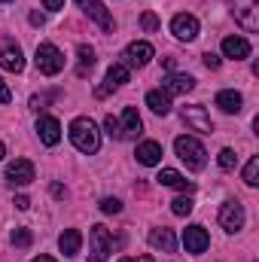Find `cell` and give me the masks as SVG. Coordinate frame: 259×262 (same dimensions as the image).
<instances>
[{
  "instance_id": "cell-1",
  "label": "cell",
  "mask_w": 259,
  "mask_h": 262,
  "mask_svg": "<svg viewBox=\"0 0 259 262\" xmlns=\"http://www.w3.org/2000/svg\"><path fill=\"white\" fill-rule=\"evenodd\" d=\"M70 140L85 156H92V152L101 149V131H98V125L92 119H85V116H79V119L70 122Z\"/></svg>"
},
{
  "instance_id": "cell-2",
  "label": "cell",
  "mask_w": 259,
  "mask_h": 262,
  "mask_svg": "<svg viewBox=\"0 0 259 262\" xmlns=\"http://www.w3.org/2000/svg\"><path fill=\"white\" fill-rule=\"evenodd\" d=\"M174 149H177L180 162H186V168H192V171H201V168L207 165V149H204V143L195 140V137H189V134L177 137V140H174Z\"/></svg>"
},
{
  "instance_id": "cell-3",
  "label": "cell",
  "mask_w": 259,
  "mask_h": 262,
  "mask_svg": "<svg viewBox=\"0 0 259 262\" xmlns=\"http://www.w3.org/2000/svg\"><path fill=\"white\" fill-rule=\"evenodd\" d=\"M34 61H37V70H40L43 76H55V73L64 70V55H61V49H58L55 43H40Z\"/></svg>"
},
{
  "instance_id": "cell-4",
  "label": "cell",
  "mask_w": 259,
  "mask_h": 262,
  "mask_svg": "<svg viewBox=\"0 0 259 262\" xmlns=\"http://www.w3.org/2000/svg\"><path fill=\"white\" fill-rule=\"evenodd\" d=\"M235 21L244 31H259V0H235Z\"/></svg>"
},
{
  "instance_id": "cell-5",
  "label": "cell",
  "mask_w": 259,
  "mask_h": 262,
  "mask_svg": "<svg viewBox=\"0 0 259 262\" xmlns=\"http://www.w3.org/2000/svg\"><path fill=\"white\" fill-rule=\"evenodd\" d=\"M89 238H92V256H89V262H107L110 247H113V238H110L107 226H92Z\"/></svg>"
},
{
  "instance_id": "cell-6",
  "label": "cell",
  "mask_w": 259,
  "mask_h": 262,
  "mask_svg": "<svg viewBox=\"0 0 259 262\" xmlns=\"http://www.w3.org/2000/svg\"><path fill=\"white\" fill-rule=\"evenodd\" d=\"M34 177H37V171L28 159H15L6 165V183H12V186H28V183H34Z\"/></svg>"
},
{
  "instance_id": "cell-7",
  "label": "cell",
  "mask_w": 259,
  "mask_h": 262,
  "mask_svg": "<svg viewBox=\"0 0 259 262\" xmlns=\"http://www.w3.org/2000/svg\"><path fill=\"white\" fill-rule=\"evenodd\" d=\"M220 226L226 232H241L244 229V204L241 201H226L220 207Z\"/></svg>"
},
{
  "instance_id": "cell-8",
  "label": "cell",
  "mask_w": 259,
  "mask_h": 262,
  "mask_svg": "<svg viewBox=\"0 0 259 262\" xmlns=\"http://www.w3.org/2000/svg\"><path fill=\"white\" fill-rule=\"evenodd\" d=\"M153 55H156V49H153L149 43L137 40V43H131L128 49L122 52V64H125V67H146Z\"/></svg>"
},
{
  "instance_id": "cell-9",
  "label": "cell",
  "mask_w": 259,
  "mask_h": 262,
  "mask_svg": "<svg viewBox=\"0 0 259 262\" xmlns=\"http://www.w3.org/2000/svg\"><path fill=\"white\" fill-rule=\"evenodd\" d=\"M76 3H79V6H82V12H85L89 18H95V21H98V25H101V28H104L107 34H110V31L116 28L113 15L107 12V6H104L101 0H76Z\"/></svg>"
},
{
  "instance_id": "cell-10",
  "label": "cell",
  "mask_w": 259,
  "mask_h": 262,
  "mask_svg": "<svg viewBox=\"0 0 259 262\" xmlns=\"http://www.w3.org/2000/svg\"><path fill=\"white\" fill-rule=\"evenodd\" d=\"M183 122L192 131H201V134H210L213 131V122L207 116V110L201 104H192V107H183Z\"/></svg>"
},
{
  "instance_id": "cell-11",
  "label": "cell",
  "mask_w": 259,
  "mask_h": 262,
  "mask_svg": "<svg viewBox=\"0 0 259 262\" xmlns=\"http://www.w3.org/2000/svg\"><path fill=\"white\" fill-rule=\"evenodd\" d=\"M171 31H174L177 40H195L198 37V18L189 15V12H180V15H174Z\"/></svg>"
},
{
  "instance_id": "cell-12",
  "label": "cell",
  "mask_w": 259,
  "mask_h": 262,
  "mask_svg": "<svg viewBox=\"0 0 259 262\" xmlns=\"http://www.w3.org/2000/svg\"><path fill=\"white\" fill-rule=\"evenodd\" d=\"M37 134H40V140H43L46 146H55V143L61 140V122H58L55 116H40Z\"/></svg>"
},
{
  "instance_id": "cell-13",
  "label": "cell",
  "mask_w": 259,
  "mask_h": 262,
  "mask_svg": "<svg viewBox=\"0 0 259 262\" xmlns=\"http://www.w3.org/2000/svg\"><path fill=\"white\" fill-rule=\"evenodd\" d=\"M183 244H186L189 253H204L207 244H210V235L204 232V226H189V229L183 232Z\"/></svg>"
},
{
  "instance_id": "cell-14",
  "label": "cell",
  "mask_w": 259,
  "mask_h": 262,
  "mask_svg": "<svg viewBox=\"0 0 259 262\" xmlns=\"http://www.w3.org/2000/svg\"><path fill=\"white\" fill-rule=\"evenodd\" d=\"M162 85H165L168 95H186V92L195 89V79L189 76V73H168Z\"/></svg>"
},
{
  "instance_id": "cell-15",
  "label": "cell",
  "mask_w": 259,
  "mask_h": 262,
  "mask_svg": "<svg viewBox=\"0 0 259 262\" xmlns=\"http://www.w3.org/2000/svg\"><path fill=\"white\" fill-rule=\"evenodd\" d=\"M223 55L226 58H235V61H244L250 55V43L244 37H226L223 40Z\"/></svg>"
},
{
  "instance_id": "cell-16",
  "label": "cell",
  "mask_w": 259,
  "mask_h": 262,
  "mask_svg": "<svg viewBox=\"0 0 259 262\" xmlns=\"http://www.w3.org/2000/svg\"><path fill=\"white\" fill-rule=\"evenodd\" d=\"M119 128H122V140L137 137V134L143 131V119L137 116V110H134V107H125V110H122V122H119Z\"/></svg>"
},
{
  "instance_id": "cell-17",
  "label": "cell",
  "mask_w": 259,
  "mask_h": 262,
  "mask_svg": "<svg viewBox=\"0 0 259 262\" xmlns=\"http://www.w3.org/2000/svg\"><path fill=\"white\" fill-rule=\"evenodd\" d=\"M156 180H159L162 186H174V189H183V192H192V189H195L192 183H189L180 171H174V168H162Z\"/></svg>"
},
{
  "instance_id": "cell-18",
  "label": "cell",
  "mask_w": 259,
  "mask_h": 262,
  "mask_svg": "<svg viewBox=\"0 0 259 262\" xmlns=\"http://www.w3.org/2000/svg\"><path fill=\"white\" fill-rule=\"evenodd\" d=\"M146 107H149L156 116H168V113H171V95L162 92V89H153V92L146 95Z\"/></svg>"
},
{
  "instance_id": "cell-19",
  "label": "cell",
  "mask_w": 259,
  "mask_h": 262,
  "mask_svg": "<svg viewBox=\"0 0 259 262\" xmlns=\"http://www.w3.org/2000/svg\"><path fill=\"white\" fill-rule=\"evenodd\" d=\"M137 162L140 165H159L162 162V143H156V140H143L140 146H137Z\"/></svg>"
},
{
  "instance_id": "cell-20",
  "label": "cell",
  "mask_w": 259,
  "mask_h": 262,
  "mask_svg": "<svg viewBox=\"0 0 259 262\" xmlns=\"http://www.w3.org/2000/svg\"><path fill=\"white\" fill-rule=\"evenodd\" d=\"M149 244H153L156 250H165V253H174V250H177V238H174L171 229H153V232H149Z\"/></svg>"
},
{
  "instance_id": "cell-21",
  "label": "cell",
  "mask_w": 259,
  "mask_h": 262,
  "mask_svg": "<svg viewBox=\"0 0 259 262\" xmlns=\"http://www.w3.org/2000/svg\"><path fill=\"white\" fill-rule=\"evenodd\" d=\"M217 107H220L223 113H238V110L244 107V98H241L238 92L226 89V92H220V95H217Z\"/></svg>"
},
{
  "instance_id": "cell-22",
  "label": "cell",
  "mask_w": 259,
  "mask_h": 262,
  "mask_svg": "<svg viewBox=\"0 0 259 262\" xmlns=\"http://www.w3.org/2000/svg\"><path fill=\"white\" fill-rule=\"evenodd\" d=\"M0 64L6 67L9 73H21V70H25V55H21V49H18V46H15V49H12V46L3 49V52H0Z\"/></svg>"
},
{
  "instance_id": "cell-23",
  "label": "cell",
  "mask_w": 259,
  "mask_h": 262,
  "mask_svg": "<svg viewBox=\"0 0 259 262\" xmlns=\"http://www.w3.org/2000/svg\"><path fill=\"white\" fill-rule=\"evenodd\" d=\"M58 247H61V253H64V256H76V253H79V247H82V235H79L76 229H67L64 235L58 238Z\"/></svg>"
},
{
  "instance_id": "cell-24",
  "label": "cell",
  "mask_w": 259,
  "mask_h": 262,
  "mask_svg": "<svg viewBox=\"0 0 259 262\" xmlns=\"http://www.w3.org/2000/svg\"><path fill=\"white\" fill-rule=\"evenodd\" d=\"M128 82V67L125 64H113L107 70V85L110 89H116V85H125Z\"/></svg>"
},
{
  "instance_id": "cell-25",
  "label": "cell",
  "mask_w": 259,
  "mask_h": 262,
  "mask_svg": "<svg viewBox=\"0 0 259 262\" xmlns=\"http://www.w3.org/2000/svg\"><path fill=\"white\" fill-rule=\"evenodd\" d=\"M192 207H195V201L189 195H180V198H174V201H171V213H174V216H189V213H192Z\"/></svg>"
},
{
  "instance_id": "cell-26",
  "label": "cell",
  "mask_w": 259,
  "mask_h": 262,
  "mask_svg": "<svg viewBox=\"0 0 259 262\" xmlns=\"http://www.w3.org/2000/svg\"><path fill=\"white\" fill-rule=\"evenodd\" d=\"M244 183L247 186H256L259 183V156H250V162L244 165Z\"/></svg>"
},
{
  "instance_id": "cell-27",
  "label": "cell",
  "mask_w": 259,
  "mask_h": 262,
  "mask_svg": "<svg viewBox=\"0 0 259 262\" xmlns=\"http://www.w3.org/2000/svg\"><path fill=\"white\" fill-rule=\"evenodd\" d=\"M92 64H95V49L82 43V46H79V76H85V70Z\"/></svg>"
},
{
  "instance_id": "cell-28",
  "label": "cell",
  "mask_w": 259,
  "mask_h": 262,
  "mask_svg": "<svg viewBox=\"0 0 259 262\" xmlns=\"http://www.w3.org/2000/svg\"><path fill=\"white\" fill-rule=\"evenodd\" d=\"M9 241H12L15 247H31V241H34V235H31V229H12V235H9Z\"/></svg>"
},
{
  "instance_id": "cell-29",
  "label": "cell",
  "mask_w": 259,
  "mask_h": 262,
  "mask_svg": "<svg viewBox=\"0 0 259 262\" xmlns=\"http://www.w3.org/2000/svg\"><path fill=\"white\" fill-rule=\"evenodd\" d=\"M217 162H220V168H223V171H232V168H235V162H238V156H235L232 149H220V159H217Z\"/></svg>"
},
{
  "instance_id": "cell-30",
  "label": "cell",
  "mask_w": 259,
  "mask_h": 262,
  "mask_svg": "<svg viewBox=\"0 0 259 262\" xmlns=\"http://www.w3.org/2000/svg\"><path fill=\"white\" fill-rule=\"evenodd\" d=\"M104 128H107V134H110V137H116V140H122V128H119V119H113V116H107V119H104Z\"/></svg>"
},
{
  "instance_id": "cell-31",
  "label": "cell",
  "mask_w": 259,
  "mask_h": 262,
  "mask_svg": "<svg viewBox=\"0 0 259 262\" xmlns=\"http://www.w3.org/2000/svg\"><path fill=\"white\" fill-rule=\"evenodd\" d=\"M140 25H143V31H159V18H156V12H143V15H140Z\"/></svg>"
},
{
  "instance_id": "cell-32",
  "label": "cell",
  "mask_w": 259,
  "mask_h": 262,
  "mask_svg": "<svg viewBox=\"0 0 259 262\" xmlns=\"http://www.w3.org/2000/svg\"><path fill=\"white\" fill-rule=\"evenodd\" d=\"M101 210H104V213H119V210H122V201H119V198H104V201H101Z\"/></svg>"
},
{
  "instance_id": "cell-33",
  "label": "cell",
  "mask_w": 259,
  "mask_h": 262,
  "mask_svg": "<svg viewBox=\"0 0 259 262\" xmlns=\"http://www.w3.org/2000/svg\"><path fill=\"white\" fill-rule=\"evenodd\" d=\"M9 101H12V92H9V85L0 79V104H9Z\"/></svg>"
},
{
  "instance_id": "cell-34",
  "label": "cell",
  "mask_w": 259,
  "mask_h": 262,
  "mask_svg": "<svg viewBox=\"0 0 259 262\" xmlns=\"http://www.w3.org/2000/svg\"><path fill=\"white\" fill-rule=\"evenodd\" d=\"M204 67H210V70H217V67H220V58H217L213 52H204Z\"/></svg>"
},
{
  "instance_id": "cell-35",
  "label": "cell",
  "mask_w": 259,
  "mask_h": 262,
  "mask_svg": "<svg viewBox=\"0 0 259 262\" xmlns=\"http://www.w3.org/2000/svg\"><path fill=\"white\" fill-rule=\"evenodd\" d=\"M12 204H15L18 210H28V207H31V198H28V195H15V201H12Z\"/></svg>"
},
{
  "instance_id": "cell-36",
  "label": "cell",
  "mask_w": 259,
  "mask_h": 262,
  "mask_svg": "<svg viewBox=\"0 0 259 262\" xmlns=\"http://www.w3.org/2000/svg\"><path fill=\"white\" fill-rule=\"evenodd\" d=\"M43 107H46V98L34 95V98H31V110H43Z\"/></svg>"
},
{
  "instance_id": "cell-37",
  "label": "cell",
  "mask_w": 259,
  "mask_h": 262,
  "mask_svg": "<svg viewBox=\"0 0 259 262\" xmlns=\"http://www.w3.org/2000/svg\"><path fill=\"white\" fill-rule=\"evenodd\" d=\"M43 3H46V9H52V12H55V9H61V6H64V0H43Z\"/></svg>"
},
{
  "instance_id": "cell-38",
  "label": "cell",
  "mask_w": 259,
  "mask_h": 262,
  "mask_svg": "<svg viewBox=\"0 0 259 262\" xmlns=\"http://www.w3.org/2000/svg\"><path fill=\"white\" fill-rule=\"evenodd\" d=\"M119 262H153V256H125V259Z\"/></svg>"
},
{
  "instance_id": "cell-39",
  "label": "cell",
  "mask_w": 259,
  "mask_h": 262,
  "mask_svg": "<svg viewBox=\"0 0 259 262\" xmlns=\"http://www.w3.org/2000/svg\"><path fill=\"white\" fill-rule=\"evenodd\" d=\"M31 25H43V15L40 12H31Z\"/></svg>"
},
{
  "instance_id": "cell-40",
  "label": "cell",
  "mask_w": 259,
  "mask_h": 262,
  "mask_svg": "<svg viewBox=\"0 0 259 262\" xmlns=\"http://www.w3.org/2000/svg\"><path fill=\"white\" fill-rule=\"evenodd\" d=\"M31 262H55L52 256H37V259H31Z\"/></svg>"
},
{
  "instance_id": "cell-41",
  "label": "cell",
  "mask_w": 259,
  "mask_h": 262,
  "mask_svg": "<svg viewBox=\"0 0 259 262\" xmlns=\"http://www.w3.org/2000/svg\"><path fill=\"white\" fill-rule=\"evenodd\" d=\"M3 156H6V146H3V143H0V159H3Z\"/></svg>"
},
{
  "instance_id": "cell-42",
  "label": "cell",
  "mask_w": 259,
  "mask_h": 262,
  "mask_svg": "<svg viewBox=\"0 0 259 262\" xmlns=\"http://www.w3.org/2000/svg\"><path fill=\"white\" fill-rule=\"evenodd\" d=\"M0 3H9V0H0Z\"/></svg>"
}]
</instances>
